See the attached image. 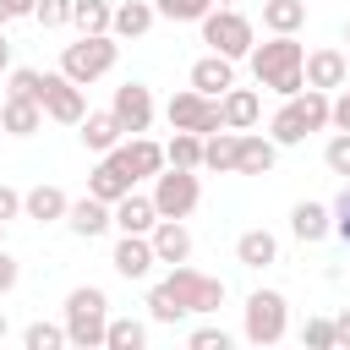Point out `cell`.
<instances>
[{
    "mask_svg": "<svg viewBox=\"0 0 350 350\" xmlns=\"http://www.w3.org/2000/svg\"><path fill=\"white\" fill-rule=\"evenodd\" d=\"M224 306V279L191 268V262H175L153 290H148V317L153 323H180V317H208Z\"/></svg>",
    "mask_w": 350,
    "mask_h": 350,
    "instance_id": "6da1fadb",
    "label": "cell"
},
{
    "mask_svg": "<svg viewBox=\"0 0 350 350\" xmlns=\"http://www.w3.org/2000/svg\"><path fill=\"white\" fill-rule=\"evenodd\" d=\"M246 66H252L257 88H268L279 98H295L306 88V44L295 33H268V44H252Z\"/></svg>",
    "mask_w": 350,
    "mask_h": 350,
    "instance_id": "7a4b0ae2",
    "label": "cell"
},
{
    "mask_svg": "<svg viewBox=\"0 0 350 350\" xmlns=\"http://www.w3.org/2000/svg\"><path fill=\"white\" fill-rule=\"evenodd\" d=\"M109 317L115 312H109V295L98 284H77L66 295V334H71L77 350H98L104 334H109Z\"/></svg>",
    "mask_w": 350,
    "mask_h": 350,
    "instance_id": "3957f363",
    "label": "cell"
},
{
    "mask_svg": "<svg viewBox=\"0 0 350 350\" xmlns=\"http://www.w3.org/2000/svg\"><path fill=\"white\" fill-rule=\"evenodd\" d=\"M115 60H120V38H115V33H82L77 44L60 49V71H66L71 82H82V88H93L98 77H109Z\"/></svg>",
    "mask_w": 350,
    "mask_h": 350,
    "instance_id": "277c9868",
    "label": "cell"
},
{
    "mask_svg": "<svg viewBox=\"0 0 350 350\" xmlns=\"http://www.w3.org/2000/svg\"><path fill=\"white\" fill-rule=\"evenodd\" d=\"M197 27H202V44H208L213 55H230V60H246V55H252V44H257L252 16H246V11H235V5H213Z\"/></svg>",
    "mask_w": 350,
    "mask_h": 350,
    "instance_id": "5b68a950",
    "label": "cell"
},
{
    "mask_svg": "<svg viewBox=\"0 0 350 350\" xmlns=\"http://www.w3.org/2000/svg\"><path fill=\"white\" fill-rule=\"evenodd\" d=\"M241 334L246 345H279L290 334V301L279 290H252L241 306Z\"/></svg>",
    "mask_w": 350,
    "mask_h": 350,
    "instance_id": "8992f818",
    "label": "cell"
},
{
    "mask_svg": "<svg viewBox=\"0 0 350 350\" xmlns=\"http://www.w3.org/2000/svg\"><path fill=\"white\" fill-rule=\"evenodd\" d=\"M164 120H170V131H197V137H213V131H224V109H219V98H208V93H197V88H180V93H170V104H164Z\"/></svg>",
    "mask_w": 350,
    "mask_h": 350,
    "instance_id": "52a82bcc",
    "label": "cell"
},
{
    "mask_svg": "<svg viewBox=\"0 0 350 350\" xmlns=\"http://www.w3.org/2000/svg\"><path fill=\"white\" fill-rule=\"evenodd\" d=\"M197 202H202V180H197V170H175V164H164V170L153 175V208H159V219H191Z\"/></svg>",
    "mask_w": 350,
    "mask_h": 350,
    "instance_id": "ba28073f",
    "label": "cell"
},
{
    "mask_svg": "<svg viewBox=\"0 0 350 350\" xmlns=\"http://www.w3.org/2000/svg\"><path fill=\"white\" fill-rule=\"evenodd\" d=\"M44 115L60 120V126H77L88 115V93L82 82H71L66 71H44Z\"/></svg>",
    "mask_w": 350,
    "mask_h": 350,
    "instance_id": "9c48e42d",
    "label": "cell"
},
{
    "mask_svg": "<svg viewBox=\"0 0 350 350\" xmlns=\"http://www.w3.org/2000/svg\"><path fill=\"white\" fill-rule=\"evenodd\" d=\"M109 109H115V120L126 126V137H142V131L153 126V115H159L153 88H142V82H120L115 98H109Z\"/></svg>",
    "mask_w": 350,
    "mask_h": 350,
    "instance_id": "30bf717a",
    "label": "cell"
},
{
    "mask_svg": "<svg viewBox=\"0 0 350 350\" xmlns=\"http://www.w3.org/2000/svg\"><path fill=\"white\" fill-rule=\"evenodd\" d=\"M109 159L131 175V180H153L170 159H164V142H153V137H126V142H115L109 148Z\"/></svg>",
    "mask_w": 350,
    "mask_h": 350,
    "instance_id": "8fae6325",
    "label": "cell"
},
{
    "mask_svg": "<svg viewBox=\"0 0 350 350\" xmlns=\"http://www.w3.org/2000/svg\"><path fill=\"white\" fill-rule=\"evenodd\" d=\"M66 230H71L77 241H98L104 230H115V202H104V197H93V191L71 197V208H66Z\"/></svg>",
    "mask_w": 350,
    "mask_h": 350,
    "instance_id": "7c38bea8",
    "label": "cell"
},
{
    "mask_svg": "<svg viewBox=\"0 0 350 350\" xmlns=\"http://www.w3.org/2000/svg\"><path fill=\"white\" fill-rule=\"evenodd\" d=\"M350 82V55L345 49H306V88L339 93Z\"/></svg>",
    "mask_w": 350,
    "mask_h": 350,
    "instance_id": "4fadbf2b",
    "label": "cell"
},
{
    "mask_svg": "<svg viewBox=\"0 0 350 350\" xmlns=\"http://www.w3.org/2000/svg\"><path fill=\"white\" fill-rule=\"evenodd\" d=\"M186 82H191L197 93H208V98H224V93L235 88V60L208 49V55H197V60H191V77H186Z\"/></svg>",
    "mask_w": 350,
    "mask_h": 350,
    "instance_id": "5bb4252c",
    "label": "cell"
},
{
    "mask_svg": "<svg viewBox=\"0 0 350 350\" xmlns=\"http://www.w3.org/2000/svg\"><path fill=\"white\" fill-rule=\"evenodd\" d=\"M109 262H115V273H120V279H148V273L159 268V252H153V241H148V235H120V241H115V252H109Z\"/></svg>",
    "mask_w": 350,
    "mask_h": 350,
    "instance_id": "9a60e30c",
    "label": "cell"
},
{
    "mask_svg": "<svg viewBox=\"0 0 350 350\" xmlns=\"http://www.w3.org/2000/svg\"><path fill=\"white\" fill-rule=\"evenodd\" d=\"M66 208H71V197L55 180H38L33 191H22V219H33V224H66Z\"/></svg>",
    "mask_w": 350,
    "mask_h": 350,
    "instance_id": "2e32d148",
    "label": "cell"
},
{
    "mask_svg": "<svg viewBox=\"0 0 350 350\" xmlns=\"http://www.w3.org/2000/svg\"><path fill=\"white\" fill-rule=\"evenodd\" d=\"M77 137H82L88 153H109L115 142H126V126L115 120V109H88V115L77 120Z\"/></svg>",
    "mask_w": 350,
    "mask_h": 350,
    "instance_id": "e0dca14e",
    "label": "cell"
},
{
    "mask_svg": "<svg viewBox=\"0 0 350 350\" xmlns=\"http://www.w3.org/2000/svg\"><path fill=\"white\" fill-rule=\"evenodd\" d=\"M159 224V208H153V191H126L115 202V230L120 235H153Z\"/></svg>",
    "mask_w": 350,
    "mask_h": 350,
    "instance_id": "ac0fdd59",
    "label": "cell"
},
{
    "mask_svg": "<svg viewBox=\"0 0 350 350\" xmlns=\"http://www.w3.org/2000/svg\"><path fill=\"white\" fill-rule=\"evenodd\" d=\"M290 235H295L301 246L328 241V235H334V208H328V202H295V208H290Z\"/></svg>",
    "mask_w": 350,
    "mask_h": 350,
    "instance_id": "d6986e66",
    "label": "cell"
},
{
    "mask_svg": "<svg viewBox=\"0 0 350 350\" xmlns=\"http://www.w3.org/2000/svg\"><path fill=\"white\" fill-rule=\"evenodd\" d=\"M235 262H241V268H257V273L273 268V262H279V235L262 230V224L241 230V235H235Z\"/></svg>",
    "mask_w": 350,
    "mask_h": 350,
    "instance_id": "ffe728a7",
    "label": "cell"
},
{
    "mask_svg": "<svg viewBox=\"0 0 350 350\" xmlns=\"http://www.w3.org/2000/svg\"><path fill=\"white\" fill-rule=\"evenodd\" d=\"M148 241H153V252H159V262H164V268L191 262V230H186V219H159Z\"/></svg>",
    "mask_w": 350,
    "mask_h": 350,
    "instance_id": "44dd1931",
    "label": "cell"
},
{
    "mask_svg": "<svg viewBox=\"0 0 350 350\" xmlns=\"http://www.w3.org/2000/svg\"><path fill=\"white\" fill-rule=\"evenodd\" d=\"M279 164V142L262 131H241V153H235V175H268Z\"/></svg>",
    "mask_w": 350,
    "mask_h": 350,
    "instance_id": "7402d4cb",
    "label": "cell"
},
{
    "mask_svg": "<svg viewBox=\"0 0 350 350\" xmlns=\"http://www.w3.org/2000/svg\"><path fill=\"white\" fill-rule=\"evenodd\" d=\"M219 109H224V126H230V131H252V126L262 120V93H257V88H230V93L219 98Z\"/></svg>",
    "mask_w": 350,
    "mask_h": 350,
    "instance_id": "603a6c76",
    "label": "cell"
},
{
    "mask_svg": "<svg viewBox=\"0 0 350 350\" xmlns=\"http://www.w3.org/2000/svg\"><path fill=\"white\" fill-rule=\"evenodd\" d=\"M268 137H273L279 148H301V142L312 137V126H306V109H301V98H284V104L273 109V120H268Z\"/></svg>",
    "mask_w": 350,
    "mask_h": 350,
    "instance_id": "cb8c5ba5",
    "label": "cell"
},
{
    "mask_svg": "<svg viewBox=\"0 0 350 350\" xmlns=\"http://www.w3.org/2000/svg\"><path fill=\"white\" fill-rule=\"evenodd\" d=\"M88 191H93V197H104V202H120L126 191H137V180H131L109 153H98V164L88 170Z\"/></svg>",
    "mask_w": 350,
    "mask_h": 350,
    "instance_id": "d4e9b609",
    "label": "cell"
},
{
    "mask_svg": "<svg viewBox=\"0 0 350 350\" xmlns=\"http://www.w3.org/2000/svg\"><path fill=\"white\" fill-rule=\"evenodd\" d=\"M153 22H159V5H153V0H120L109 33H115V38H142Z\"/></svg>",
    "mask_w": 350,
    "mask_h": 350,
    "instance_id": "484cf974",
    "label": "cell"
},
{
    "mask_svg": "<svg viewBox=\"0 0 350 350\" xmlns=\"http://www.w3.org/2000/svg\"><path fill=\"white\" fill-rule=\"evenodd\" d=\"M44 104H33V98H5L0 104V126H5V137H33V131H44Z\"/></svg>",
    "mask_w": 350,
    "mask_h": 350,
    "instance_id": "4316f807",
    "label": "cell"
},
{
    "mask_svg": "<svg viewBox=\"0 0 350 350\" xmlns=\"http://www.w3.org/2000/svg\"><path fill=\"white\" fill-rule=\"evenodd\" d=\"M235 153H241V131H213V137H202V170H213V175H235Z\"/></svg>",
    "mask_w": 350,
    "mask_h": 350,
    "instance_id": "83f0119b",
    "label": "cell"
},
{
    "mask_svg": "<svg viewBox=\"0 0 350 350\" xmlns=\"http://www.w3.org/2000/svg\"><path fill=\"white\" fill-rule=\"evenodd\" d=\"M262 27L268 33H301L306 27V0H262Z\"/></svg>",
    "mask_w": 350,
    "mask_h": 350,
    "instance_id": "f1b7e54d",
    "label": "cell"
},
{
    "mask_svg": "<svg viewBox=\"0 0 350 350\" xmlns=\"http://www.w3.org/2000/svg\"><path fill=\"white\" fill-rule=\"evenodd\" d=\"M109 22H115L109 0H71V27L77 33H109Z\"/></svg>",
    "mask_w": 350,
    "mask_h": 350,
    "instance_id": "f546056e",
    "label": "cell"
},
{
    "mask_svg": "<svg viewBox=\"0 0 350 350\" xmlns=\"http://www.w3.org/2000/svg\"><path fill=\"white\" fill-rule=\"evenodd\" d=\"M142 345H148V323L142 317H109L104 350H142Z\"/></svg>",
    "mask_w": 350,
    "mask_h": 350,
    "instance_id": "4dcf8cb0",
    "label": "cell"
},
{
    "mask_svg": "<svg viewBox=\"0 0 350 350\" xmlns=\"http://www.w3.org/2000/svg\"><path fill=\"white\" fill-rule=\"evenodd\" d=\"M164 159H170L175 170H202V137H197V131H175V137L164 142Z\"/></svg>",
    "mask_w": 350,
    "mask_h": 350,
    "instance_id": "1f68e13d",
    "label": "cell"
},
{
    "mask_svg": "<svg viewBox=\"0 0 350 350\" xmlns=\"http://www.w3.org/2000/svg\"><path fill=\"white\" fill-rule=\"evenodd\" d=\"M5 98H33V104H44V71L11 66V71H5Z\"/></svg>",
    "mask_w": 350,
    "mask_h": 350,
    "instance_id": "d6a6232c",
    "label": "cell"
},
{
    "mask_svg": "<svg viewBox=\"0 0 350 350\" xmlns=\"http://www.w3.org/2000/svg\"><path fill=\"white\" fill-rule=\"evenodd\" d=\"M22 345L27 350H60V345H71V334H66V323H27Z\"/></svg>",
    "mask_w": 350,
    "mask_h": 350,
    "instance_id": "836d02e7",
    "label": "cell"
},
{
    "mask_svg": "<svg viewBox=\"0 0 350 350\" xmlns=\"http://www.w3.org/2000/svg\"><path fill=\"white\" fill-rule=\"evenodd\" d=\"M153 5H159V16H164V22H202L219 0H153Z\"/></svg>",
    "mask_w": 350,
    "mask_h": 350,
    "instance_id": "e575fe53",
    "label": "cell"
},
{
    "mask_svg": "<svg viewBox=\"0 0 350 350\" xmlns=\"http://www.w3.org/2000/svg\"><path fill=\"white\" fill-rule=\"evenodd\" d=\"M323 164H328V175H345V180H350V131H334V137H328Z\"/></svg>",
    "mask_w": 350,
    "mask_h": 350,
    "instance_id": "d590c367",
    "label": "cell"
},
{
    "mask_svg": "<svg viewBox=\"0 0 350 350\" xmlns=\"http://www.w3.org/2000/svg\"><path fill=\"white\" fill-rule=\"evenodd\" d=\"M301 345L306 350H334V317H306L301 323Z\"/></svg>",
    "mask_w": 350,
    "mask_h": 350,
    "instance_id": "8d00e7d4",
    "label": "cell"
},
{
    "mask_svg": "<svg viewBox=\"0 0 350 350\" xmlns=\"http://www.w3.org/2000/svg\"><path fill=\"white\" fill-rule=\"evenodd\" d=\"M33 22L38 27H71V0H38L33 5Z\"/></svg>",
    "mask_w": 350,
    "mask_h": 350,
    "instance_id": "74e56055",
    "label": "cell"
},
{
    "mask_svg": "<svg viewBox=\"0 0 350 350\" xmlns=\"http://www.w3.org/2000/svg\"><path fill=\"white\" fill-rule=\"evenodd\" d=\"M186 345H191V350H230V334H224L219 323H202V328H191Z\"/></svg>",
    "mask_w": 350,
    "mask_h": 350,
    "instance_id": "f35d334b",
    "label": "cell"
},
{
    "mask_svg": "<svg viewBox=\"0 0 350 350\" xmlns=\"http://www.w3.org/2000/svg\"><path fill=\"white\" fill-rule=\"evenodd\" d=\"M328 208H334V235H339V241L350 246V186H345V191H339V197H334Z\"/></svg>",
    "mask_w": 350,
    "mask_h": 350,
    "instance_id": "ab89813d",
    "label": "cell"
},
{
    "mask_svg": "<svg viewBox=\"0 0 350 350\" xmlns=\"http://www.w3.org/2000/svg\"><path fill=\"white\" fill-rule=\"evenodd\" d=\"M16 279H22V268H16V257H11L5 246H0V301H5L11 290H16Z\"/></svg>",
    "mask_w": 350,
    "mask_h": 350,
    "instance_id": "60d3db41",
    "label": "cell"
},
{
    "mask_svg": "<svg viewBox=\"0 0 350 350\" xmlns=\"http://www.w3.org/2000/svg\"><path fill=\"white\" fill-rule=\"evenodd\" d=\"M0 219H5V224L22 219V191H16V186H0Z\"/></svg>",
    "mask_w": 350,
    "mask_h": 350,
    "instance_id": "b9f144b4",
    "label": "cell"
},
{
    "mask_svg": "<svg viewBox=\"0 0 350 350\" xmlns=\"http://www.w3.org/2000/svg\"><path fill=\"white\" fill-rule=\"evenodd\" d=\"M334 131H350V82L334 93Z\"/></svg>",
    "mask_w": 350,
    "mask_h": 350,
    "instance_id": "7bdbcfd3",
    "label": "cell"
},
{
    "mask_svg": "<svg viewBox=\"0 0 350 350\" xmlns=\"http://www.w3.org/2000/svg\"><path fill=\"white\" fill-rule=\"evenodd\" d=\"M334 350H350V306L334 317Z\"/></svg>",
    "mask_w": 350,
    "mask_h": 350,
    "instance_id": "ee69618b",
    "label": "cell"
},
{
    "mask_svg": "<svg viewBox=\"0 0 350 350\" xmlns=\"http://www.w3.org/2000/svg\"><path fill=\"white\" fill-rule=\"evenodd\" d=\"M33 5H38V0H5V11H11V22H16V16H33Z\"/></svg>",
    "mask_w": 350,
    "mask_h": 350,
    "instance_id": "f6af8a7d",
    "label": "cell"
},
{
    "mask_svg": "<svg viewBox=\"0 0 350 350\" xmlns=\"http://www.w3.org/2000/svg\"><path fill=\"white\" fill-rule=\"evenodd\" d=\"M0 71H11V33L0 27Z\"/></svg>",
    "mask_w": 350,
    "mask_h": 350,
    "instance_id": "bcb514c9",
    "label": "cell"
},
{
    "mask_svg": "<svg viewBox=\"0 0 350 350\" xmlns=\"http://www.w3.org/2000/svg\"><path fill=\"white\" fill-rule=\"evenodd\" d=\"M5 334H11V323H5V306H0V339H5Z\"/></svg>",
    "mask_w": 350,
    "mask_h": 350,
    "instance_id": "7dc6e473",
    "label": "cell"
},
{
    "mask_svg": "<svg viewBox=\"0 0 350 350\" xmlns=\"http://www.w3.org/2000/svg\"><path fill=\"white\" fill-rule=\"evenodd\" d=\"M5 22H11V11H5V0H0V27H5Z\"/></svg>",
    "mask_w": 350,
    "mask_h": 350,
    "instance_id": "c3c4849f",
    "label": "cell"
},
{
    "mask_svg": "<svg viewBox=\"0 0 350 350\" xmlns=\"http://www.w3.org/2000/svg\"><path fill=\"white\" fill-rule=\"evenodd\" d=\"M0 246H5V219H0Z\"/></svg>",
    "mask_w": 350,
    "mask_h": 350,
    "instance_id": "681fc988",
    "label": "cell"
},
{
    "mask_svg": "<svg viewBox=\"0 0 350 350\" xmlns=\"http://www.w3.org/2000/svg\"><path fill=\"white\" fill-rule=\"evenodd\" d=\"M345 44H350V22H345Z\"/></svg>",
    "mask_w": 350,
    "mask_h": 350,
    "instance_id": "f907efd6",
    "label": "cell"
},
{
    "mask_svg": "<svg viewBox=\"0 0 350 350\" xmlns=\"http://www.w3.org/2000/svg\"><path fill=\"white\" fill-rule=\"evenodd\" d=\"M219 5H235V0H219Z\"/></svg>",
    "mask_w": 350,
    "mask_h": 350,
    "instance_id": "816d5d0a",
    "label": "cell"
},
{
    "mask_svg": "<svg viewBox=\"0 0 350 350\" xmlns=\"http://www.w3.org/2000/svg\"><path fill=\"white\" fill-rule=\"evenodd\" d=\"M0 131H5V126H0Z\"/></svg>",
    "mask_w": 350,
    "mask_h": 350,
    "instance_id": "f5cc1de1",
    "label": "cell"
}]
</instances>
